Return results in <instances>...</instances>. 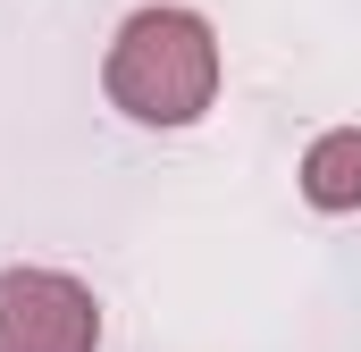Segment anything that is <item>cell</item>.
<instances>
[{
	"label": "cell",
	"instance_id": "obj_1",
	"mask_svg": "<svg viewBox=\"0 0 361 352\" xmlns=\"http://www.w3.org/2000/svg\"><path fill=\"white\" fill-rule=\"evenodd\" d=\"M219 76H227L219 25H210L202 8H185V0H152V8L118 17V34H109V51H101V92H109V109L135 118V126H160V134L202 126L210 101H219Z\"/></svg>",
	"mask_w": 361,
	"mask_h": 352
},
{
	"label": "cell",
	"instance_id": "obj_3",
	"mask_svg": "<svg viewBox=\"0 0 361 352\" xmlns=\"http://www.w3.org/2000/svg\"><path fill=\"white\" fill-rule=\"evenodd\" d=\"M294 184H302V201L328 210V218L361 210V126H328V134H311V151H302Z\"/></svg>",
	"mask_w": 361,
	"mask_h": 352
},
{
	"label": "cell",
	"instance_id": "obj_2",
	"mask_svg": "<svg viewBox=\"0 0 361 352\" xmlns=\"http://www.w3.org/2000/svg\"><path fill=\"white\" fill-rule=\"evenodd\" d=\"M0 352H101V302L68 268H0Z\"/></svg>",
	"mask_w": 361,
	"mask_h": 352
}]
</instances>
